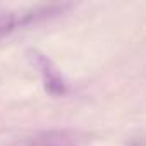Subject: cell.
<instances>
[{
	"label": "cell",
	"instance_id": "1",
	"mask_svg": "<svg viewBox=\"0 0 146 146\" xmlns=\"http://www.w3.org/2000/svg\"><path fill=\"white\" fill-rule=\"evenodd\" d=\"M28 58L33 64V67H36L38 72L41 74L43 86L48 95L62 96L67 93V84L60 74V70L45 53H41L40 50H28Z\"/></svg>",
	"mask_w": 146,
	"mask_h": 146
},
{
	"label": "cell",
	"instance_id": "2",
	"mask_svg": "<svg viewBox=\"0 0 146 146\" xmlns=\"http://www.w3.org/2000/svg\"><path fill=\"white\" fill-rule=\"evenodd\" d=\"M65 5H46V7H35L23 12H0V38L7 36L17 28L28 26L38 19L50 17L58 11H64Z\"/></svg>",
	"mask_w": 146,
	"mask_h": 146
},
{
	"label": "cell",
	"instance_id": "3",
	"mask_svg": "<svg viewBox=\"0 0 146 146\" xmlns=\"http://www.w3.org/2000/svg\"><path fill=\"white\" fill-rule=\"evenodd\" d=\"M81 136L72 129H50L26 136L12 146H79Z\"/></svg>",
	"mask_w": 146,
	"mask_h": 146
}]
</instances>
